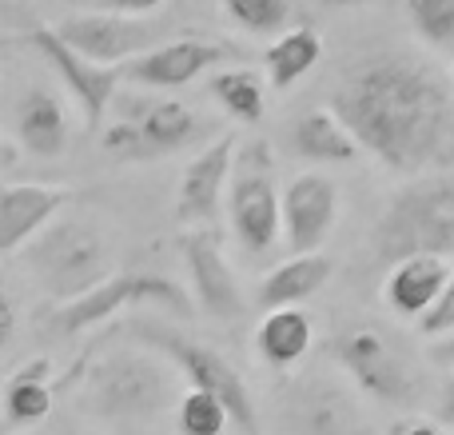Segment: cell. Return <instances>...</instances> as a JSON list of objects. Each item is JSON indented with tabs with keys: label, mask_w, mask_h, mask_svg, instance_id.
<instances>
[{
	"label": "cell",
	"mask_w": 454,
	"mask_h": 435,
	"mask_svg": "<svg viewBox=\"0 0 454 435\" xmlns=\"http://www.w3.org/2000/svg\"><path fill=\"white\" fill-rule=\"evenodd\" d=\"M331 108L359 136L363 152L403 176L454 164V92L434 64L407 52L355 60L331 92Z\"/></svg>",
	"instance_id": "1"
},
{
	"label": "cell",
	"mask_w": 454,
	"mask_h": 435,
	"mask_svg": "<svg viewBox=\"0 0 454 435\" xmlns=\"http://www.w3.org/2000/svg\"><path fill=\"white\" fill-rule=\"evenodd\" d=\"M180 364L160 348L148 352H112L84 372V404L100 420H148L176 404Z\"/></svg>",
	"instance_id": "2"
},
{
	"label": "cell",
	"mask_w": 454,
	"mask_h": 435,
	"mask_svg": "<svg viewBox=\"0 0 454 435\" xmlns=\"http://www.w3.org/2000/svg\"><path fill=\"white\" fill-rule=\"evenodd\" d=\"M371 252L379 264L395 268L407 256L454 252V180L450 176H415L379 216L371 232Z\"/></svg>",
	"instance_id": "3"
},
{
	"label": "cell",
	"mask_w": 454,
	"mask_h": 435,
	"mask_svg": "<svg viewBox=\"0 0 454 435\" xmlns=\"http://www.w3.org/2000/svg\"><path fill=\"white\" fill-rule=\"evenodd\" d=\"M28 268L52 300L68 304L112 276V252L100 228L84 220H64L28 240Z\"/></svg>",
	"instance_id": "4"
},
{
	"label": "cell",
	"mask_w": 454,
	"mask_h": 435,
	"mask_svg": "<svg viewBox=\"0 0 454 435\" xmlns=\"http://www.w3.org/2000/svg\"><path fill=\"white\" fill-rule=\"evenodd\" d=\"M124 332H132L140 344H152V348H160L164 356H172L176 364H180L188 388L215 392L227 404V412H231V423L243 435H263L259 412H255V396H251V388L243 384V376L235 372V364L227 356H220V352L207 348V344H196V340H188V336L172 332V328H164V324H152V320H132Z\"/></svg>",
	"instance_id": "5"
},
{
	"label": "cell",
	"mask_w": 454,
	"mask_h": 435,
	"mask_svg": "<svg viewBox=\"0 0 454 435\" xmlns=\"http://www.w3.org/2000/svg\"><path fill=\"white\" fill-rule=\"evenodd\" d=\"M227 216L247 252H271L283 236V196L275 188V160L263 140L235 152L227 184Z\"/></svg>",
	"instance_id": "6"
},
{
	"label": "cell",
	"mask_w": 454,
	"mask_h": 435,
	"mask_svg": "<svg viewBox=\"0 0 454 435\" xmlns=\"http://www.w3.org/2000/svg\"><path fill=\"white\" fill-rule=\"evenodd\" d=\"M128 304H160V308L176 312V316H192V300L176 280L152 276V272H128V276H108L88 296L60 304L52 316V328L60 336L88 332V328L104 324L108 316H116L120 308H128Z\"/></svg>",
	"instance_id": "7"
},
{
	"label": "cell",
	"mask_w": 454,
	"mask_h": 435,
	"mask_svg": "<svg viewBox=\"0 0 454 435\" xmlns=\"http://www.w3.org/2000/svg\"><path fill=\"white\" fill-rule=\"evenodd\" d=\"M335 356L347 372L355 376L367 396L383 399V404H411L419 396V380L411 372V364L403 360V352L391 344V336L383 328L355 324L347 332H339Z\"/></svg>",
	"instance_id": "8"
},
{
	"label": "cell",
	"mask_w": 454,
	"mask_h": 435,
	"mask_svg": "<svg viewBox=\"0 0 454 435\" xmlns=\"http://www.w3.org/2000/svg\"><path fill=\"white\" fill-rule=\"evenodd\" d=\"M124 120L104 132V148L120 160H148L184 148L196 136L200 120L184 100H132Z\"/></svg>",
	"instance_id": "9"
},
{
	"label": "cell",
	"mask_w": 454,
	"mask_h": 435,
	"mask_svg": "<svg viewBox=\"0 0 454 435\" xmlns=\"http://www.w3.org/2000/svg\"><path fill=\"white\" fill-rule=\"evenodd\" d=\"M64 40L80 48L84 56L100 64H128L132 56L148 52L160 40V24L144 12H116V8H96V12H76L60 24Z\"/></svg>",
	"instance_id": "10"
},
{
	"label": "cell",
	"mask_w": 454,
	"mask_h": 435,
	"mask_svg": "<svg viewBox=\"0 0 454 435\" xmlns=\"http://www.w3.org/2000/svg\"><path fill=\"white\" fill-rule=\"evenodd\" d=\"M24 40H28V44L36 48L56 72H60V80L72 88V96H76L80 108H84L88 128L100 124L112 108V96H116L120 80H124V68L84 56L80 48H72L56 28H32Z\"/></svg>",
	"instance_id": "11"
},
{
	"label": "cell",
	"mask_w": 454,
	"mask_h": 435,
	"mask_svg": "<svg viewBox=\"0 0 454 435\" xmlns=\"http://www.w3.org/2000/svg\"><path fill=\"white\" fill-rule=\"evenodd\" d=\"M231 56H235V48L220 44V40L180 36V40H168V44L132 56V60L120 64V68H124V80H136V84H144V88H184L196 76H204V72L220 68Z\"/></svg>",
	"instance_id": "12"
},
{
	"label": "cell",
	"mask_w": 454,
	"mask_h": 435,
	"mask_svg": "<svg viewBox=\"0 0 454 435\" xmlns=\"http://www.w3.org/2000/svg\"><path fill=\"white\" fill-rule=\"evenodd\" d=\"M184 264L192 272V288H196V300L207 316L215 320H235L243 316V292L239 280H235L231 264L223 256V240L212 224H196V228L184 236Z\"/></svg>",
	"instance_id": "13"
},
{
	"label": "cell",
	"mask_w": 454,
	"mask_h": 435,
	"mask_svg": "<svg viewBox=\"0 0 454 435\" xmlns=\"http://www.w3.org/2000/svg\"><path fill=\"white\" fill-rule=\"evenodd\" d=\"M339 216V192L327 176L303 172L283 192V232L291 252H319Z\"/></svg>",
	"instance_id": "14"
},
{
	"label": "cell",
	"mask_w": 454,
	"mask_h": 435,
	"mask_svg": "<svg viewBox=\"0 0 454 435\" xmlns=\"http://www.w3.org/2000/svg\"><path fill=\"white\" fill-rule=\"evenodd\" d=\"M72 200V188L64 184H16L4 180L0 188V252L12 256L28 240H36L48 228L56 212Z\"/></svg>",
	"instance_id": "15"
},
{
	"label": "cell",
	"mask_w": 454,
	"mask_h": 435,
	"mask_svg": "<svg viewBox=\"0 0 454 435\" xmlns=\"http://www.w3.org/2000/svg\"><path fill=\"white\" fill-rule=\"evenodd\" d=\"M235 172V136H223L212 148H204L180 180V196H176V216L180 224L196 228V224H212L223 204V188L231 184Z\"/></svg>",
	"instance_id": "16"
},
{
	"label": "cell",
	"mask_w": 454,
	"mask_h": 435,
	"mask_svg": "<svg viewBox=\"0 0 454 435\" xmlns=\"http://www.w3.org/2000/svg\"><path fill=\"white\" fill-rule=\"evenodd\" d=\"M450 284V268L442 256L423 252V256H407L391 268L387 276V300L395 312L403 316H427L439 304L442 288Z\"/></svg>",
	"instance_id": "17"
},
{
	"label": "cell",
	"mask_w": 454,
	"mask_h": 435,
	"mask_svg": "<svg viewBox=\"0 0 454 435\" xmlns=\"http://www.w3.org/2000/svg\"><path fill=\"white\" fill-rule=\"evenodd\" d=\"M16 140L24 144L28 156L56 160L68 148V116L64 104L48 88H28L16 104Z\"/></svg>",
	"instance_id": "18"
},
{
	"label": "cell",
	"mask_w": 454,
	"mask_h": 435,
	"mask_svg": "<svg viewBox=\"0 0 454 435\" xmlns=\"http://www.w3.org/2000/svg\"><path fill=\"white\" fill-rule=\"evenodd\" d=\"M291 144L311 164H351L363 152L359 136L347 128V120L335 108H307L291 124Z\"/></svg>",
	"instance_id": "19"
},
{
	"label": "cell",
	"mask_w": 454,
	"mask_h": 435,
	"mask_svg": "<svg viewBox=\"0 0 454 435\" xmlns=\"http://www.w3.org/2000/svg\"><path fill=\"white\" fill-rule=\"evenodd\" d=\"M331 272H335V264H331L323 252H295L291 260H283L279 268L263 280V288H259V304H263L267 312L303 304L327 284Z\"/></svg>",
	"instance_id": "20"
},
{
	"label": "cell",
	"mask_w": 454,
	"mask_h": 435,
	"mask_svg": "<svg viewBox=\"0 0 454 435\" xmlns=\"http://www.w3.org/2000/svg\"><path fill=\"white\" fill-rule=\"evenodd\" d=\"M311 340H315L311 316H307L299 304H291V308H271L263 316V324H259V332H255L259 356H263L271 368L299 364V360L311 352Z\"/></svg>",
	"instance_id": "21"
},
{
	"label": "cell",
	"mask_w": 454,
	"mask_h": 435,
	"mask_svg": "<svg viewBox=\"0 0 454 435\" xmlns=\"http://www.w3.org/2000/svg\"><path fill=\"white\" fill-rule=\"evenodd\" d=\"M48 372L52 360L36 356L24 368L8 372L4 380V423L8 428H32L52 412V388H48Z\"/></svg>",
	"instance_id": "22"
},
{
	"label": "cell",
	"mask_w": 454,
	"mask_h": 435,
	"mask_svg": "<svg viewBox=\"0 0 454 435\" xmlns=\"http://www.w3.org/2000/svg\"><path fill=\"white\" fill-rule=\"evenodd\" d=\"M319 56H323V36H319V32L307 28V24H299V28H287L263 52V68H267V80H271V88L287 92L291 84H299V80H303L307 72L319 64Z\"/></svg>",
	"instance_id": "23"
},
{
	"label": "cell",
	"mask_w": 454,
	"mask_h": 435,
	"mask_svg": "<svg viewBox=\"0 0 454 435\" xmlns=\"http://www.w3.org/2000/svg\"><path fill=\"white\" fill-rule=\"evenodd\" d=\"M207 88L223 104L227 116L243 120V124L263 120V76L255 68H220Z\"/></svg>",
	"instance_id": "24"
},
{
	"label": "cell",
	"mask_w": 454,
	"mask_h": 435,
	"mask_svg": "<svg viewBox=\"0 0 454 435\" xmlns=\"http://www.w3.org/2000/svg\"><path fill=\"white\" fill-rule=\"evenodd\" d=\"M303 435H359V412L343 399V392L319 388L303 407Z\"/></svg>",
	"instance_id": "25"
},
{
	"label": "cell",
	"mask_w": 454,
	"mask_h": 435,
	"mask_svg": "<svg viewBox=\"0 0 454 435\" xmlns=\"http://www.w3.org/2000/svg\"><path fill=\"white\" fill-rule=\"evenodd\" d=\"M227 420H231V412H227V404L215 392L188 388L180 396V431L184 435H223Z\"/></svg>",
	"instance_id": "26"
},
{
	"label": "cell",
	"mask_w": 454,
	"mask_h": 435,
	"mask_svg": "<svg viewBox=\"0 0 454 435\" xmlns=\"http://www.w3.org/2000/svg\"><path fill=\"white\" fill-rule=\"evenodd\" d=\"M223 8L251 36H275V32H283L291 24V16H295L291 0H223Z\"/></svg>",
	"instance_id": "27"
},
{
	"label": "cell",
	"mask_w": 454,
	"mask_h": 435,
	"mask_svg": "<svg viewBox=\"0 0 454 435\" xmlns=\"http://www.w3.org/2000/svg\"><path fill=\"white\" fill-rule=\"evenodd\" d=\"M419 36L434 48H454V0H411Z\"/></svg>",
	"instance_id": "28"
},
{
	"label": "cell",
	"mask_w": 454,
	"mask_h": 435,
	"mask_svg": "<svg viewBox=\"0 0 454 435\" xmlns=\"http://www.w3.org/2000/svg\"><path fill=\"white\" fill-rule=\"evenodd\" d=\"M419 328H423V336H450L454 332V272H450V284L442 288L439 304H434L427 316H419Z\"/></svg>",
	"instance_id": "29"
},
{
	"label": "cell",
	"mask_w": 454,
	"mask_h": 435,
	"mask_svg": "<svg viewBox=\"0 0 454 435\" xmlns=\"http://www.w3.org/2000/svg\"><path fill=\"white\" fill-rule=\"evenodd\" d=\"M391 435H450V431H442V423H434V420L411 415V420H399V423H395Z\"/></svg>",
	"instance_id": "30"
},
{
	"label": "cell",
	"mask_w": 454,
	"mask_h": 435,
	"mask_svg": "<svg viewBox=\"0 0 454 435\" xmlns=\"http://www.w3.org/2000/svg\"><path fill=\"white\" fill-rule=\"evenodd\" d=\"M164 0H100V8H116V12H152Z\"/></svg>",
	"instance_id": "31"
},
{
	"label": "cell",
	"mask_w": 454,
	"mask_h": 435,
	"mask_svg": "<svg viewBox=\"0 0 454 435\" xmlns=\"http://www.w3.org/2000/svg\"><path fill=\"white\" fill-rule=\"evenodd\" d=\"M315 4H323V8H367V4H379V0H315Z\"/></svg>",
	"instance_id": "32"
},
{
	"label": "cell",
	"mask_w": 454,
	"mask_h": 435,
	"mask_svg": "<svg viewBox=\"0 0 454 435\" xmlns=\"http://www.w3.org/2000/svg\"><path fill=\"white\" fill-rule=\"evenodd\" d=\"M450 404H454V380H450Z\"/></svg>",
	"instance_id": "33"
}]
</instances>
